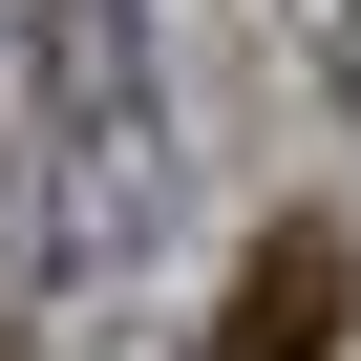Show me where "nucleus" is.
Wrapping results in <instances>:
<instances>
[{"mask_svg": "<svg viewBox=\"0 0 361 361\" xmlns=\"http://www.w3.org/2000/svg\"><path fill=\"white\" fill-rule=\"evenodd\" d=\"M340 64H361V43H340Z\"/></svg>", "mask_w": 361, "mask_h": 361, "instance_id": "nucleus-2", "label": "nucleus"}, {"mask_svg": "<svg viewBox=\"0 0 361 361\" xmlns=\"http://www.w3.org/2000/svg\"><path fill=\"white\" fill-rule=\"evenodd\" d=\"M340 319H361V234H340V213H276V234L234 255V298H213L192 361H340Z\"/></svg>", "mask_w": 361, "mask_h": 361, "instance_id": "nucleus-1", "label": "nucleus"}]
</instances>
